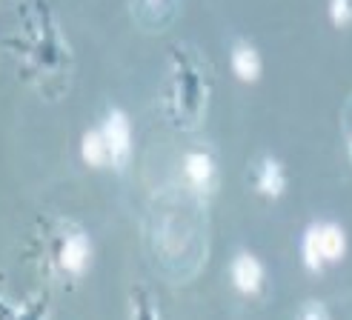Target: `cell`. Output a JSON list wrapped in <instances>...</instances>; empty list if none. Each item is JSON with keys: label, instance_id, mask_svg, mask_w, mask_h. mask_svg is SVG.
Here are the masks:
<instances>
[{"label": "cell", "instance_id": "obj_1", "mask_svg": "<svg viewBox=\"0 0 352 320\" xmlns=\"http://www.w3.org/2000/svg\"><path fill=\"white\" fill-rule=\"evenodd\" d=\"M346 252V235L336 223H315L304 235V263L312 272H321L324 263H336Z\"/></svg>", "mask_w": 352, "mask_h": 320}, {"label": "cell", "instance_id": "obj_2", "mask_svg": "<svg viewBox=\"0 0 352 320\" xmlns=\"http://www.w3.org/2000/svg\"><path fill=\"white\" fill-rule=\"evenodd\" d=\"M103 137H107V149L112 163H126L129 149H132V135H129V120L120 112H112L107 126H103Z\"/></svg>", "mask_w": 352, "mask_h": 320}, {"label": "cell", "instance_id": "obj_3", "mask_svg": "<svg viewBox=\"0 0 352 320\" xmlns=\"http://www.w3.org/2000/svg\"><path fill=\"white\" fill-rule=\"evenodd\" d=\"M232 283L243 295H255L263 283V269L252 255H238L232 260Z\"/></svg>", "mask_w": 352, "mask_h": 320}, {"label": "cell", "instance_id": "obj_4", "mask_svg": "<svg viewBox=\"0 0 352 320\" xmlns=\"http://www.w3.org/2000/svg\"><path fill=\"white\" fill-rule=\"evenodd\" d=\"M184 172H186V177H189V183L198 186V189H206L209 183H212V177H215L212 160H209L206 155H201V152H192V155L186 157Z\"/></svg>", "mask_w": 352, "mask_h": 320}, {"label": "cell", "instance_id": "obj_5", "mask_svg": "<svg viewBox=\"0 0 352 320\" xmlns=\"http://www.w3.org/2000/svg\"><path fill=\"white\" fill-rule=\"evenodd\" d=\"M232 69H235V75L246 83H252L258 80L261 75V58H258V52L252 46H238L232 52Z\"/></svg>", "mask_w": 352, "mask_h": 320}, {"label": "cell", "instance_id": "obj_6", "mask_svg": "<svg viewBox=\"0 0 352 320\" xmlns=\"http://www.w3.org/2000/svg\"><path fill=\"white\" fill-rule=\"evenodd\" d=\"M86 260H89V243H86V238H83V235L69 238L66 246H63V252H60L63 269H69V272H83Z\"/></svg>", "mask_w": 352, "mask_h": 320}, {"label": "cell", "instance_id": "obj_7", "mask_svg": "<svg viewBox=\"0 0 352 320\" xmlns=\"http://www.w3.org/2000/svg\"><path fill=\"white\" fill-rule=\"evenodd\" d=\"M287 181H284V169H280L275 160H263L261 163V172H258V189L263 194H270V198H278L280 192H284Z\"/></svg>", "mask_w": 352, "mask_h": 320}, {"label": "cell", "instance_id": "obj_8", "mask_svg": "<svg viewBox=\"0 0 352 320\" xmlns=\"http://www.w3.org/2000/svg\"><path fill=\"white\" fill-rule=\"evenodd\" d=\"M83 160L89 166H100L103 160L109 157V149H107V137H103V132H89L83 137Z\"/></svg>", "mask_w": 352, "mask_h": 320}, {"label": "cell", "instance_id": "obj_9", "mask_svg": "<svg viewBox=\"0 0 352 320\" xmlns=\"http://www.w3.org/2000/svg\"><path fill=\"white\" fill-rule=\"evenodd\" d=\"M329 17L336 26L352 23V0H329Z\"/></svg>", "mask_w": 352, "mask_h": 320}, {"label": "cell", "instance_id": "obj_10", "mask_svg": "<svg viewBox=\"0 0 352 320\" xmlns=\"http://www.w3.org/2000/svg\"><path fill=\"white\" fill-rule=\"evenodd\" d=\"M301 317H327V309L321 304H307L301 306Z\"/></svg>", "mask_w": 352, "mask_h": 320}, {"label": "cell", "instance_id": "obj_11", "mask_svg": "<svg viewBox=\"0 0 352 320\" xmlns=\"http://www.w3.org/2000/svg\"><path fill=\"white\" fill-rule=\"evenodd\" d=\"M346 152L352 157V123H349V132H346Z\"/></svg>", "mask_w": 352, "mask_h": 320}]
</instances>
